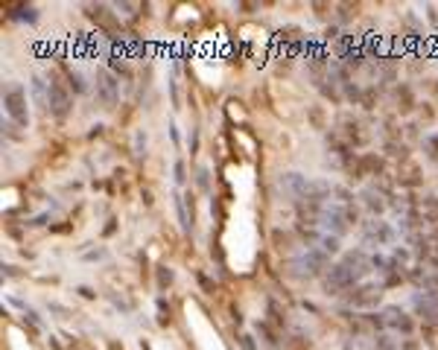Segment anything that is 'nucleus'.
Listing matches in <instances>:
<instances>
[{"mask_svg": "<svg viewBox=\"0 0 438 350\" xmlns=\"http://www.w3.org/2000/svg\"><path fill=\"white\" fill-rule=\"evenodd\" d=\"M380 289L383 286L380 283H359V286H354V292L348 295V301L354 304V307H374L377 301H380Z\"/></svg>", "mask_w": 438, "mask_h": 350, "instance_id": "6e6552de", "label": "nucleus"}, {"mask_svg": "<svg viewBox=\"0 0 438 350\" xmlns=\"http://www.w3.org/2000/svg\"><path fill=\"white\" fill-rule=\"evenodd\" d=\"M173 172H176V184H185V181H187V175H185V161H176Z\"/></svg>", "mask_w": 438, "mask_h": 350, "instance_id": "f3484780", "label": "nucleus"}, {"mask_svg": "<svg viewBox=\"0 0 438 350\" xmlns=\"http://www.w3.org/2000/svg\"><path fill=\"white\" fill-rule=\"evenodd\" d=\"M173 283V271L169 269H158V286H169Z\"/></svg>", "mask_w": 438, "mask_h": 350, "instance_id": "a211bd4d", "label": "nucleus"}, {"mask_svg": "<svg viewBox=\"0 0 438 350\" xmlns=\"http://www.w3.org/2000/svg\"><path fill=\"white\" fill-rule=\"evenodd\" d=\"M412 309H415L427 324H438V295L424 292V289L415 292L412 295Z\"/></svg>", "mask_w": 438, "mask_h": 350, "instance_id": "0eeeda50", "label": "nucleus"}, {"mask_svg": "<svg viewBox=\"0 0 438 350\" xmlns=\"http://www.w3.org/2000/svg\"><path fill=\"white\" fill-rule=\"evenodd\" d=\"M30 91H32L35 103H39L41 108H50V88H47V82H44L41 76H32V82H30Z\"/></svg>", "mask_w": 438, "mask_h": 350, "instance_id": "f8f14e48", "label": "nucleus"}, {"mask_svg": "<svg viewBox=\"0 0 438 350\" xmlns=\"http://www.w3.org/2000/svg\"><path fill=\"white\" fill-rule=\"evenodd\" d=\"M319 248H322L324 254H331V257L342 251V248H339V236H333V234H324V236H322V245H319Z\"/></svg>", "mask_w": 438, "mask_h": 350, "instance_id": "2eb2a0df", "label": "nucleus"}, {"mask_svg": "<svg viewBox=\"0 0 438 350\" xmlns=\"http://www.w3.org/2000/svg\"><path fill=\"white\" fill-rule=\"evenodd\" d=\"M85 260H103L105 257V248H96V251H88V254H82Z\"/></svg>", "mask_w": 438, "mask_h": 350, "instance_id": "412c9836", "label": "nucleus"}, {"mask_svg": "<svg viewBox=\"0 0 438 350\" xmlns=\"http://www.w3.org/2000/svg\"><path fill=\"white\" fill-rule=\"evenodd\" d=\"M50 111L56 117H65L67 111H70V96H67V91L59 82H53L50 79Z\"/></svg>", "mask_w": 438, "mask_h": 350, "instance_id": "9d476101", "label": "nucleus"}, {"mask_svg": "<svg viewBox=\"0 0 438 350\" xmlns=\"http://www.w3.org/2000/svg\"><path fill=\"white\" fill-rule=\"evenodd\" d=\"M196 184H199V190H205V193L211 190V175H208V167H199V169H196Z\"/></svg>", "mask_w": 438, "mask_h": 350, "instance_id": "dca6fc26", "label": "nucleus"}, {"mask_svg": "<svg viewBox=\"0 0 438 350\" xmlns=\"http://www.w3.org/2000/svg\"><path fill=\"white\" fill-rule=\"evenodd\" d=\"M242 347H246V350H258V347H254V339H251V336H242Z\"/></svg>", "mask_w": 438, "mask_h": 350, "instance_id": "4be33fe9", "label": "nucleus"}, {"mask_svg": "<svg viewBox=\"0 0 438 350\" xmlns=\"http://www.w3.org/2000/svg\"><path fill=\"white\" fill-rule=\"evenodd\" d=\"M176 210H178L181 231H190V228H193V216H187V202H185V196H176Z\"/></svg>", "mask_w": 438, "mask_h": 350, "instance_id": "ddd939ff", "label": "nucleus"}, {"mask_svg": "<svg viewBox=\"0 0 438 350\" xmlns=\"http://www.w3.org/2000/svg\"><path fill=\"white\" fill-rule=\"evenodd\" d=\"M322 222H324V228L327 234H333V236H342L354 228V222H357V210L351 207V205H327L322 210Z\"/></svg>", "mask_w": 438, "mask_h": 350, "instance_id": "f257e3e1", "label": "nucleus"}, {"mask_svg": "<svg viewBox=\"0 0 438 350\" xmlns=\"http://www.w3.org/2000/svg\"><path fill=\"white\" fill-rule=\"evenodd\" d=\"M383 321H386V327H392V330L404 333V336H409L412 327H415V321H412L400 307H386L383 309Z\"/></svg>", "mask_w": 438, "mask_h": 350, "instance_id": "1a4fd4ad", "label": "nucleus"}, {"mask_svg": "<svg viewBox=\"0 0 438 350\" xmlns=\"http://www.w3.org/2000/svg\"><path fill=\"white\" fill-rule=\"evenodd\" d=\"M3 108L12 120V126L27 129L30 126V111H27V91L21 85H9L3 94Z\"/></svg>", "mask_w": 438, "mask_h": 350, "instance_id": "7ed1b4c3", "label": "nucleus"}, {"mask_svg": "<svg viewBox=\"0 0 438 350\" xmlns=\"http://www.w3.org/2000/svg\"><path fill=\"white\" fill-rule=\"evenodd\" d=\"M135 149H138V152H135V155H143V149H146V137H143L140 132L135 134Z\"/></svg>", "mask_w": 438, "mask_h": 350, "instance_id": "aec40b11", "label": "nucleus"}, {"mask_svg": "<svg viewBox=\"0 0 438 350\" xmlns=\"http://www.w3.org/2000/svg\"><path fill=\"white\" fill-rule=\"evenodd\" d=\"M292 269H298V271H295L298 278H319V274L331 271V254H324L319 245L307 248V251H304L301 257L292 260Z\"/></svg>", "mask_w": 438, "mask_h": 350, "instance_id": "f03ea898", "label": "nucleus"}, {"mask_svg": "<svg viewBox=\"0 0 438 350\" xmlns=\"http://www.w3.org/2000/svg\"><path fill=\"white\" fill-rule=\"evenodd\" d=\"M310 184L313 181H307L301 172H284L281 178H278V190H281L289 202H304L310 193Z\"/></svg>", "mask_w": 438, "mask_h": 350, "instance_id": "39448f33", "label": "nucleus"}, {"mask_svg": "<svg viewBox=\"0 0 438 350\" xmlns=\"http://www.w3.org/2000/svg\"><path fill=\"white\" fill-rule=\"evenodd\" d=\"M424 152H427V161H430V164H438V132L424 137Z\"/></svg>", "mask_w": 438, "mask_h": 350, "instance_id": "4468645a", "label": "nucleus"}, {"mask_svg": "<svg viewBox=\"0 0 438 350\" xmlns=\"http://www.w3.org/2000/svg\"><path fill=\"white\" fill-rule=\"evenodd\" d=\"M70 82H73V91H85V88H88V85H85V79H82V73H73V76H70Z\"/></svg>", "mask_w": 438, "mask_h": 350, "instance_id": "6ab92c4d", "label": "nucleus"}, {"mask_svg": "<svg viewBox=\"0 0 438 350\" xmlns=\"http://www.w3.org/2000/svg\"><path fill=\"white\" fill-rule=\"evenodd\" d=\"M362 205H365V210L377 219V214H383L386 210V198H383V193H377V190H362Z\"/></svg>", "mask_w": 438, "mask_h": 350, "instance_id": "9b49d317", "label": "nucleus"}, {"mask_svg": "<svg viewBox=\"0 0 438 350\" xmlns=\"http://www.w3.org/2000/svg\"><path fill=\"white\" fill-rule=\"evenodd\" d=\"M397 240V231L383 219H368L362 225V243L365 245H392Z\"/></svg>", "mask_w": 438, "mask_h": 350, "instance_id": "20e7f679", "label": "nucleus"}, {"mask_svg": "<svg viewBox=\"0 0 438 350\" xmlns=\"http://www.w3.org/2000/svg\"><path fill=\"white\" fill-rule=\"evenodd\" d=\"M117 94H120V82L112 70H100L96 73V99L105 105V108H114L117 105Z\"/></svg>", "mask_w": 438, "mask_h": 350, "instance_id": "423d86ee", "label": "nucleus"}]
</instances>
